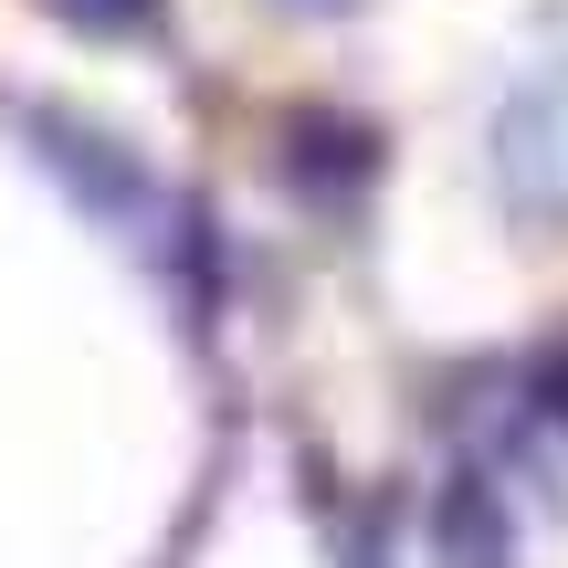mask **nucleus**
<instances>
[{"mask_svg": "<svg viewBox=\"0 0 568 568\" xmlns=\"http://www.w3.org/2000/svg\"><path fill=\"white\" fill-rule=\"evenodd\" d=\"M84 11H105V21H126V11H148V0H84Z\"/></svg>", "mask_w": 568, "mask_h": 568, "instance_id": "1", "label": "nucleus"}]
</instances>
